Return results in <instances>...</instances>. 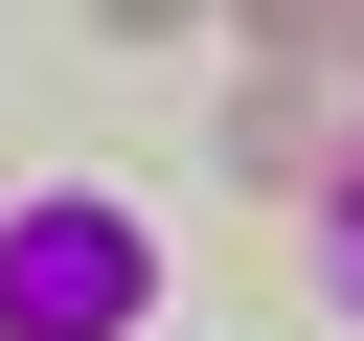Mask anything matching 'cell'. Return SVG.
Wrapping results in <instances>:
<instances>
[{"instance_id": "cell-1", "label": "cell", "mask_w": 364, "mask_h": 341, "mask_svg": "<svg viewBox=\"0 0 364 341\" xmlns=\"http://www.w3.org/2000/svg\"><path fill=\"white\" fill-rule=\"evenodd\" d=\"M136 318H159V227H136L114 182L0 205V341H136Z\"/></svg>"}, {"instance_id": "cell-2", "label": "cell", "mask_w": 364, "mask_h": 341, "mask_svg": "<svg viewBox=\"0 0 364 341\" xmlns=\"http://www.w3.org/2000/svg\"><path fill=\"white\" fill-rule=\"evenodd\" d=\"M341 91H364V68H250V91H228V159L318 205V159H341Z\"/></svg>"}, {"instance_id": "cell-3", "label": "cell", "mask_w": 364, "mask_h": 341, "mask_svg": "<svg viewBox=\"0 0 364 341\" xmlns=\"http://www.w3.org/2000/svg\"><path fill=\"white\" fill-rule=\"evenodd\" d=\"M250 23V68H364V0H228Z\"/></svg>"}, {"instance_id": "cell-4", "label": "cell", "mask_w": 364, "mask_h": 341, "mask_svg": "<svg viewBox=\"0 0 364 341\" xmlns=\"http://www.w3.org/2000/svg\"><path fill=\"white\" fill-rule=\"evenodd\" d=\"M318 318H364V136L318 159Z\"/></svg>"}, {"instance_id": "cell-5", "label": "cell", "mask_w": 364, "mask_h": 341, "mask_svg": "<svg viewBox=\"0 0 364 341\" xmlns=\"http://www.w3.org/2000/svg\"><path fill=\"white\" fill-rule=\"evenodd\" d=\"M91 23H114V45H205L228 0H91Z\"/></svg>"}]
</instances>
